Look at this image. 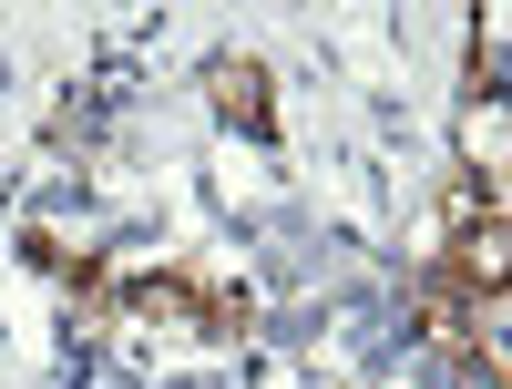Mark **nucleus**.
Masks as SVG:
<instances>
[{"instance_id": "3", "label": "nucleus", "mask_w": 512, "mask_h": 389, "mask_svg": "<svg viewBox=\"0 0 512 389\" xmlns=\"http://www.w3.org/2000/svg\"><path fill=\"white\" fill-rule=\"evenodd\" d=\"M461 154L482 164V205H502V175H512V113H502V93H482L472 113H461Z\"/></svg>"}, {"instance_id": "4", "label": "nucleus", "mask_w": 512, "mask_h": 389, "mask_svg": "<svg viewBox=\"0 0 512 389\" xmlns=\"http://www.w3.org/2000/svg\"><path fill=\"white\" fill-rule=\"evenodd\" d=\"M451 277H461V287H502V277H512V215H502V205L472 215V236L451 246Z\"/></svg>"}, {"instance_id": "2", "label": "nucleus", "mask_w": 512, "mask_h": 389, "mask_svg": "<svg viewBox=\"0 0 512 389\" xmlns=\"http://www.w3.org/2000/svg\"><path fill=\"white\" fill-rule=\"evenodd\" d=\"M205 103H216L226 123H246V134H267V123H277V103H267V72H256L246 52H216V62H205Z\"/></svg>"}, {"instance_id": "1", "label": "nucleus", "mask_w": 512, "mask_h": 389, "mask_svg": "<svg viewBox=\"0 0 512 389\" xmlns=\"http://www.w3.org/2000/svg\"><path fill=\"white\" fill-rule=\"evenodd\" d=\"M451 328L482 349V369H492V389H502V379H512V287H461Z\"/></svg>"}, {"instance_id": "5", "label": "nucleus", "mask_w": 512, "mask_h": 389, "mask_svg": "<svg viewBox=\"0 0 512 389\" xmlns=\"http://www.w3.org/2000/svg\"><path fill=\"white\" fill-rule=\"evenodd\" d=\"M134 318H144V328H185V338H195L216 308H205L195 287H175V277H144V287H134Z\"/></svg>"}]
</instances>
